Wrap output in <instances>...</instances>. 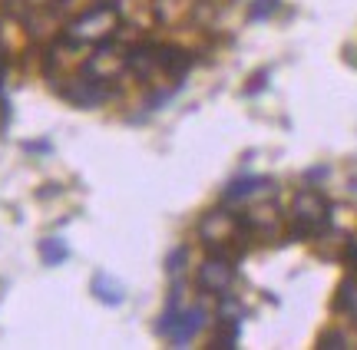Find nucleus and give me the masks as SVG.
I'll return each instance as SVG.
<instances>
[{"mask_svg":"<svg viewBox=\"0 0 357 350\" xmlns=\"http://www.w3.org/2000/svg\"><path fill=\"white\" fill-rule=\"evenodd\" d=\"M245 221L238 215H231L225 208L218 212H208L202 221H199V238L202 245L212 251V255H225V258H235L245 251Z\"/></svg>","mask_w":357,"mask_h":350,"instance_id":"1","label":"nucleus"},{"mask_svg":"<svg viewBox=\"0 0 357 350\" xmlns=\"http://www.w3.org/2000/svg\"><path fill=\"white\" fill-rule=\"evenodd\" d=\"M116 26H119V10H116L113 3H93V7H86L83 13H77L70 20V26H66L63 33L70 40L83 43V47H96V43L113 37Z\"/></svg>","mask_w":357,"mask_h":350,"instance_id":"2","label":"nucleus"},{"mask_svg":"<svg viewBox=\"0 0 357 350\" xmlns=\"http://www.w3.org/2000/svg\"><path fill=\"white\" fill-rule=\"evenodd\" d=\"M328 225H331V212H328V202H324L318 192L305 189V192L294 195V202H291V234L298 238V241L318 238Z\"/></svg>","mask_w":357,"mask_h":350,"instance_id":"3","label":"nucleus"},{"mask_svg":"<svg viewBox=\"0 0 357 350\" xmlns=\"http://www.w3.org/2000/svg\"><path fill=\"white\" fill-rule=\"evenodd\" d=\"M126 70H129V50L126 47H119V43H113V37L96 43V50L83 60V73L102 79V83L123 77Z\"/></svg>","mask_w":357,"mask_h":350,"instance_id":"4","label":"nucleus"},{"mask_svg":"<svg viewBox=\"0 0 357 350\" xmlns=\"http://www.w3.org/2000/svg\"><path fill=\"white\" fill-rule=\"evenodd\" d=\"M56 93L63 96L70 106H77V109H96V106H102L106 100H109V83H102V79L89 77V73H73L70 79H63L60 86H56Z\"/></svg>","mask_w":357,"mask_h":350,"instance_id":"5","label":"nucleus"},{"mask_svg":"<svg viewBox=\"0 0 357 350\" xmlns=\"http://www.w3.org/2000/svg\"><path fill=\"white\" fill-rule=\"evenodd\" d=\"M231 281H235V264H231V258H225V255L205 258L202 268H199V274H195L199 291H202V294H218V298L229 294Z\"/></svg>","mask_w":357,"mask_h":350,"instance_id":"6","label":"nucleus"},{"mask_svg":"<svg viewBox=\"0 0 357 350\" xmlns=\"http://www.w3.org/2000/svg\"><path fill=\"white\" fill-rule=\"evenodd\" d=\"M245 232L261 238V241H271L281 234V212L275 205H258L245 215Z\"/></svg>","mask_w":357,"mask_h":350,"instance_id":"7","label":"nucleus"},{"mask_svg":"<svg viewBox=\"0 0 357 350\" xmlns=\"http://www.w3.org/2000/svg\"><path fill=\"white\" fill-rule=\"evenodd\" d=\"M89 291H93V298L100 301V304H106V308H119V304L126 301V287L119 285L113 274H106V271H96V274H93Z\"/></svg>","mask_w":357,"mask_h":350,"instance_id":"8","label":"nucleus"},{"mask_svg":"<svg viewBox=\"0 0 357 350\" xmlns=\"http://www.w3.org/2000/svg\"><path fill=\"white\" fill-rule=\"evenodd\" d=\"M268 189H271V179H265V175H238V179H231L222 189V198L225 202H245V198H252L258 192H268Z\"/></svg>","mask_w":357,"mask_h":350,"instance_id":"9","label":"nucleus"},{"mask_svg":"<svg viewBox=\"0 0 357 350\" xmlns=\"http://www.w3.org/2000/svg\"><path fill=\"white\" fill-rule=\"evenodd\" d=\"M159 63H162V73H166V77L182 79L189 73L192 56L185 50H178V47H159Z\"/></svg>","mask_w":357,"mask_h":350,"instance_id":"10","label":"nucleus"},{"mask_svg":"<svg viewBox=\"0 0 357 350\" xmlns=\"http://www.w3.org/2000/svg\"><path fill=\"white\" fill-rule=\"evenodd\" d=\"M238 337H242V317L218 314V334H215V340H212V347L231 350V347H238Z\"/></svg>","mask_w":357,"mask_h":350,"instance_id":"11","label":"nucleus"},{"mask_svg":"<svg viewBox=\"0 0 357 350\" xmlns=\"http://www.w3.org/2000/svg\"><path fill=\"white\" fill-rule=\"evenodd\" d=\"M66 258H70V245H66V238L50 234V238H43V241H40V261H43L47 268H56V264H63Z\"/></svg>","mask_w":357,"mask_h":350,"instance_id":"12","label":"nucleus"},{"mask_svg":"<svg viewBox=\"0 0 357 350\" xmlns=\"http://www.w3.org/2000/svg\"><path fill=\"white\" fill-rule=\"evenodd\" d=\"M334 311L337 314H347L351 321H357V274L341 281L337 287V298H334Z\"/></svg>","mask_w":357,"mask_h":350,"instance_id":"13","label":"nucleus"},{"mask_svg":"<svg viewBox=\"0 0 357 350\" xmlns=\"http://www.w3.org/2000/svg\"><path fill=\"white\" fill-rule=\"evenodd\" d=\"M281 7V0H252L248 3V20H268Z\"/></svg>","mask_w":357,"mask_h":350,"instance_id":"14","label":"nucleus"},{"mask_svg":"<svg viewBox=\"0 0 357 350\" xmlns=\"http://www.w3.org/2000/svg\"><path fill=\"white\" fill-rule=\"evenodd\" d=\"M185 261H189V248L178 245L176 251H172V255L166 258V271H169V274H178L182 268H185Z\"/></svg>","mask_w":357,"mask_h":350,"instance_id":"15","label":"nucleus"},{"mask_svg":"<svg viewBox=\"0 0 357 350\" xmlns=\"http://www.w3.org/2000/svg\"><path fill=\"white\" fill-rule=\"evenodd\" d=\"M318 347L321 350H341V347H347V337L341 334V331H328V334H321Z\"/></svg>","mask_w":357,"mask_h":350,"instance_id":"16","label":"nucleus"},{"mask_svg":"<svg viewBox=\"0 0 357 350\" xmlns=\"http://www.w3.org/2000/svg\"><path fill=\"white\" fill-rule=\"evenodd\" d=\"M24 152H30V156H50V152H53V143H50V139H26V143H24Z\"/></svg>","mask_w":357,"mask_h":350,"instance_id":"17","label":"nucleus"},{"mask_svg":"<svg viewBox=\"0 0 357 350\" xmlns=\"http://www.w3.org/2000/svg\"><path fill=\"white\" fill-rule=\"evenodd\" d=\"M265 86H268V70H258L255 77H252V83L245 86V96H258Z\"/></svg>","mask_w":357,"mask_h":350,"instance_id":"18","label":"nucleus"},{"mask_svg":"<svg viewBox=\"0 0 357 350\" xmlns=\"http://www.w3.org/2000/svg\"><path fill=\"white\" fill-rule=\"evenodd\" d=\"M344 261H347V268L357 274V238H347V245H344Z\"/></svg>","mask_w":357,"mask_h":350,"instance_id":"19","label":"nucleus"},{"mask_svg":"<svg viewBox=\"0 0 357 350\" xmlns=\"http://www.w3.org/2000/svg\"><path fill=\"white\" fill-rule=\"evenodd\" d=\"M3 79H7V43L0 37V90H3Z\"/></svg>","mask_w":357,"mask_h":350,"instance_id":"20","label":"nucleus"},{"mask_svg":"<svg viewBox=\"0 0 357 350\" xmlns=\"http://www.w3.org/2000/svg\"><path fill=\"white\" fill-rule=\"evenodd\" d=\"M324 175H328V166H314V169H307L305 179L307 182H318V179H324Z\"/></svg>","mask_w":357,"mask_h":350,"instance_id":"21","label":"nucleus"},{"mask_svg":"<svg viewBox=\"0 0 357 350\" xmlns=\"http://www.w3.org/2000/svg\"><path fill=\"white\" fill-rule=\"evenodd\" d=\"M56 0H26V7H53Z\"/></svg>","mask_w":357,"mask_h":350,"instance_id":"22","label":"nucleus"},{"mask_svg":"<svg viewBox=\"0 0 357 350\" xmlns=\"http://www.w3.org/2000/svg\"><path fill=\"white\" fill-rule=\"evenodd\" d=\"M351 189H354V192H357V179H351Z\"/></svg>","mask_w":357,"mask_h":350,"instance_id":"23","label":"nucleus"}]
</instances>
